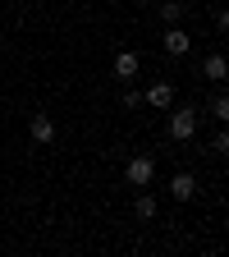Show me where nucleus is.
Listing matches in <instances>:
<instances>
[{"mask_svg": "<svg viewBox=\"0 0 229 257\" xmlns=\"http://www.w3.org/2000/svg\"><path fill=\"white\" fill-rule=\"evenodd\" d=\"M224 74H229V64H224V55H206V78L224 83Z\"/></svg>", "mask_w": 229, "mask_h": 257, "instance_id": "nucleus-8", "label": "nucleus"}, {"mask_svg": "<svg viewBox=\"0 0 229 257\" xmlns=\"http://www.w3.org/2000/svg\"><path fill=\"white\" fill-rule=\"evenodd\" d=\"M211 152H215V156H224V152H229V134H224V128L211 138Z\"/></svg>", "mask_w": 229, "mask_h": 257, "instance_id": "nucleus-12", "label": "nucleus"}, {"mask_svg": "<svg viewBox=\"0 0 229 257\" xmlns=\"http://www.w3.org/2000/svg\"><path fill=\"white\" fill-rule=\"evenodd\" d=\"M160 19H165V23H179V19H183V5H174V0H165V5H160Z\"/></svg>", "mask_w": 229, "mask_h": 257, "instance_id": "nucleus-10", "label": "nucleus"}, {"mask_svg": "<svg viewBox=\"0 0 229 257\" xmlns=\"http://www.w3.org/2000/svg\"><path fill=\"white\" fill-rule=\"evenodd\" d=\"M197 115H202L197 106H174L170 110V138L174 143H188L192 134H197Z\"/></svg>", "mask_w": 229, "mask_h": 257, "instance_id": "nucleus-1", "label": "nucleus"}, {"mask_svg": "<svg viewBox=\"0 0 229 257\" xmlns=\"http://www.w3.org/2000/svg\"><path fill=\"white\" fill-rule=\"evenodd\" d=\"M170 193H174V198H179V202H188V198H192V193H197V179H192L188 170H179V175L170 179Z\"/></svg>", "mask_w": 229, "mask_h": 257, "instance_id": "nucleus-6", "label": "nucleus"}, {"mask_svg": "<svg viewBox=\"0 0 229 257\" xmlns=\"http://www.w3.org/2000/svg\"><path fill=\"white\" fill-rule=\"evenodd\" d=\"M124 175H128V184H133V188H147V184L156 179V161H151V156H133Z\"/></svg>", "mask_w": 229, "mask_h": 257, "instance_id": "nucleus-2", "label": "nucleus"}, {"mask_svg": "<svg viewBox=\"0 0 229 257\" xmlns=\"http://www.w3.org/2000/svg\"><path fill=\"white\" fill-rule=\"evenodd\" d=\"M133 211H138V220H151V216H156V198H151V193H142Z\"/></svg>", "mask_w": 229, "mask_h": 257, "instance_id": "nucleus-9", "label": "nucleus"}, {"mask_svg": "<svg viewBox=\"0 0 229 257\" xmlns=\"http://www.w3.org/2000/svg\"><path fill=\"white\" fill-rule=\"evenodd\" d=\"M124 106H128V110H138V106H142V92L128 87V92H124Z\"/></svg>", "mask_w": 229, "mask_h": 257, "instance_id": "nucleus-13", "label": "nucleus"}, {"mask_svg": "<svg viewBox=\"0 0 229 257\" xmlns=\"http://www.w3.org/2000/svg\"><path fill=\"white\" fill-rule=\"evenodd\" d=\"M115 78H124V83L138 78V55H133V51H119V55H115Z\"/></svg>", "mask_w": 229, "mask_h": 257, "instance_id": "nucleus-5", "label": "nucleus"}, {"mask_svg": "<svg viewBox=\"0 0 229 257\" xmlns=\"http://www.w3.org/2000/svg\"><path fill=\"white\" fill-rule=\"evenodd\" d=\"M165 51H170V55H188V51H192V37H188L179 23L165 28Z\"/></svg>", "mask_w": 229, "mask_h": 257, "instance_id": "nucleus-3", "label": "nucleus"}, {"mask_svg": "<svg viewBox=\"0 0 229 257\" xmlns=\"http://www.w3.org/2000/svg\"><path fill=\"white\" fill-rule=\"evenodd\" d=\"M142 101H147V106H156V110H170V106H174V87H170V83H156V87L142 96Z\"/></svg>", "mask_w": 229, "mask_h": 257, "instance_id": "nucleus-4", "label": "nucleus"}, {"mask_svg": "<svg viewBox=\"0 0 229 257\" xmlns=\"http://www.w3.org/2000/svg\"><path fill=\"white\" fill-rule=\"evenodd\" d=\"M32 138L37 143H55V119L51 115H32Z\"/></svg>", "mask_w": 229, "mask_h": 257, "instance_id": "nucleus-7", "label": "nucleus"}, {"mask_svg": "<svg viewBox=\"0 0 229 257\" xmlns=\"http://www.w3.org/2000/svg\"><path fill=\"white\" fill-rule=\"evenodd\" d=\"M211 119H220V124L229 119V101H224V96H215V101H211Z\"/></svg>", "mask_w": 229, "mask_h": 257, "instance_id": "nucleus-11", "label": "nucleus"}]
</instances>
